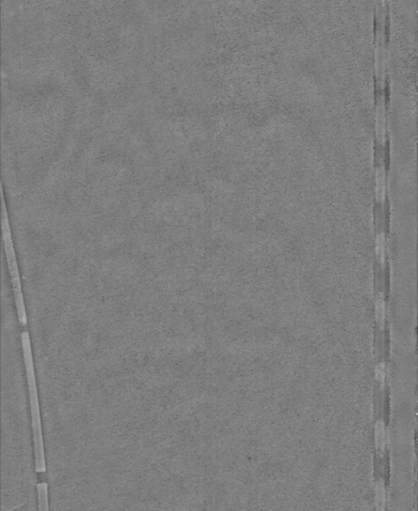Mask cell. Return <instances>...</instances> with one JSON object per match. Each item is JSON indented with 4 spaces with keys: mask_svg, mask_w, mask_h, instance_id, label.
I'll use <instances>...</instances> for the list:
<instances>
[{
    "mask_svg": "<svg viewBox=\"0 0 418 511\" xmlns=\"http://www.w3.org/2000/svg\"><path fill=\"white\" fill-rule=\"evenodd\" d=\"M22 345L26 366V375L29 386V395H30V406H31V416H32V428H33V438H34V453H35V468L37 473H44L46 470L45 467V459H44V448H43V440H42V428H41V419L39 413V405H38V396H37V388L34 374L33 367V359L29 340L28 331L24 330L22 332Z\"/></svg>",
    "mask_w": 418,
    "mask_h": 511,
    "instance_id": "6da1fadb",
    "label": "cell"
},
{
    "mask_svg": "<svg viewBox=\"0 0 418 511\" xmlns=\"http://www.w3.org/2000/svg\"><path fill=\"white\" fill-rule=\"evenodd\" d=\"M375 446L376 450L379 455H382L385 450L386 444V433H385V425L383 421L379 420L375 424Z\"/></svg>",
    "mask_w": 418,
    "mask_h": 511,
    "instance_id": "7a4b0ae2",
    "label": "cell"
},
{
    "mask_svg": "<svg viewBox=\"0 0 418 511\" xmlns=\"http://www.w3.org/2000/svg\"><path fill=\"white\" fill-rule=\"evenodd\" d=\"M386 492L383 480H379L375 485V507L376 511H385Z\"/></svg>",
    "mask_w": 418,
    "mask_h": 511,
    "instance_id": "3957f363",
    "label": "cell"
},
{
    "mask_svg": "<svg viewBox=\"0 0 418 511\" xmlns=\"http://www.w3.org/2000/svg\"><path fill=\"white\" fill-rule=\"evenodd\" d=\"M375 319H376V322L379 325V327L382 328L384 325V321H385V304H384V298H383L382 294H380L376 298Z\"/></svg>",
    "mask_w": 418,
    "mask_h": 511,
    "instance_id": "277c9868",
    "label": "cell"
},
{
    "mask_svg": "<svg viewBox=\"0 0 418 511\" xmlns=\"http://www.w3.org/2000/svg\"><path fill=\"white\" fill-rule=\"evenodd\" d=\"M376 257L380 264L384 263L385 259V237L383 233H379L376 236Z\"/></svg>",
    "mask_w": 418,
    "mask_h": 511,
    "instance_id": "5b68a950",
    "label": "cell"
},
{
    "mask_svg": "<svg viewBox=\"0 0 418 511\" xmlns=\"http://www.w3.org/2000/svg\"><path fill=\"white\" fill-rule=\"evenodd\" d=\"M375 377H376V380L379 381L381 384H383L384 382V379H385V366L383 363L379 364L377 367H376V370H375Z\"/></svg>",
    "mask_w": 418,
    "mask_h": 511,
    "instance_id": "8992f818",
    "label": "cell"
}]
</instances>
